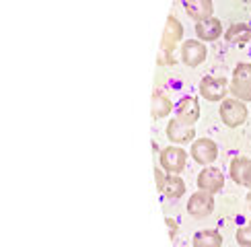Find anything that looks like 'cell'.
<instances>
[{
    "mask_svg": "<svg viewBox=\"0 0 251 247\" xmlns=\"http://www.w3.org/2000/svg\"><path fill=\"white\" fill-rule=\"evenodd\" d=\"M183 37V27L175 17L169 15L167 19V25L163 31V41H161V58L159 64H173V49L175 46L181 41Z\"/></svg>",
    "mask_w": 251,
    "mask_h": 247,
    "instance_id": "1",
    "label": "cell"
},
{
    "mask_svg": "<svg viewBox=\"0 0 251 247\" xmlns=\"http://www.w3.org/2000/svg\"><path fill=\"white\" fill-rule=\"evenodd\" d=\"M221 120L223 124H226L228 128H239L241 124H245L247 120V107L245 101L241 99H223L221 103Z\"/></svg>",
    "mask_w": 251,
    "mask_h": 247,
    "instance_id": "2",
    "label": "cell"
},
{
    "mask_svg": "<svg viewBox=\"0 0 251 247\" xmlns=\"http://www.w3.org/2000/svg\"><path fill=\"white\" fill-rule=\"evenodd\" d=\"M231 93L241 101H251V64L249 62H241L233 70Z\"/></svg>",
    "mask_w": 251,
    "mask_h": 247,
    "instance_id": "3",
    "label": "cell"
},
{
    "mask_svg": "<svg viewBox=\"0 0 251 247\" xmlns=\"http://www.w3.org/2000/svg\"><path fill=\"white\" fill-rule=\"evenodd\" d=\"M214 210V194L206 192V190H198L190 196L187 200V214L194 219H204V216L212 214Z\"/></svg>",
    "mask_w": 251,
    "mask_h": 247,
    "instance_id": "4",
    "label": "cell"
},
{
    "mask_svg": "<svg viewBox=\"0 0 251 247\" xmlns=\"http://www.w3.org/2000/svg\"><path fill=\"white\" fill-rule=\"evenodd\" d=\"M161 167L169 173V175H177L185 169V163H187V154L183 148L179 147H167L161 150Z\"/></svg>",
    "mask_w": 251,
    "mask_h": 247,
    "instance_id": "5",
    "label": "cell"
},
{
    "mask_svg": "<svg viewBox=\"0 0 251 247\" xmlns=\"http://www.w3.org/2000/svg\"><path fill=\"white\" fill-rule=\"evenodd\" d=\"M231 91L228 89V80L225 76H204L200 82V95L206 101H221Z\"/></svg>",
    "mask_w": 251,
    "mask_h": 247,
    "instance_id": "6",
    "label": "cell"
},
{
    "mask_svg": "<svg viewBox=\"0 0 251 247\" xmlns=\"http://www.w3.org/2000/svg\"><path fill=\"white\" fill-rule=\"evenodd\" d=\"M192 157L198 165H210L216 161L218 157V147L216 142L210 138H200V140H194L192 142Z\"/></svg>",
    "mask_w": 251,
    "mask_h": 247,
    "instance_id": "7",
    "label": "cell"
},
{
    "mask_svg": "<svg viewBox=\"0 0 251 247\" xmlns=\"http://www.w3.org/2000/svg\"><path fill=\"white\" fill-rule=\"evenodd\" d=\"M208 56V49L206 46L202 44V41H194V39H187L183 41V46H181V60H183V64L185 66H200L202 62L206 60Z\"/></svg>",
    "mask_w": 251,
    "mask_h": 247,
    "instance_id": "8",
    "label": "cell"
},
{
    "mask_svg": "<svg viewBox=\"0 0 251 247\" xmlns=\"http://www.w3.org/2000/svg\"><path fill=\"white\" fill-rule=\"evenodd\" d=\"M223 185H225V175L216 167H204L200 171V175H198V188L200 190L216 194V192L223 190Z\"/></svg>",
    "mask_w": 251,
    "mask_h": 247,
    "instance_id": "9",
    "label": "cell"
},
{
    "mask_svg": "<svg viewBox=\"0 0 251 247\" xmlns=\"http://www.w3.org/2000/svg\"><path fill=\"white\" fill-rule=\"evenodd\" d=\"M175 118L183 124L194 126L198 122V118H200V103H198V99L196 97H183L175 105Z\"/></svg>",
    "mask_w": 251,
    "mask_h": 247,
    "instance_id": "10",
    "label": "cell"
},
{
    "mask_svg": "<svg viewBox=\"0 0 251 247\" xmlns=\"http://www.w3.org/2000/svg\"><path fill=\"white\" fill-rule=\"evenodd\" d=\"M167 136H169L171 142L177 144H183V142H190L196 138V126H190V124H183L179 122L175 116L171 118V122L167 124Z\"/></svg>",
    "mask_w": 251,
    "mask_h": 247,
    "instance_id": "11",
    "label": "cell"
},
{
    "mask_svg": "<svg viewBox=\"0 0 251 247\" xmlns=\"http://www.w3.org/2000/svg\"><path fill=\"white\" fill-rule=\"evenodd\" d=\"M228 171H231V177H233L235 183L245 185V188L251 190V161L249 159L235 157L231 161V167H228Z\"/></svg>",
    "mask_w": 251,
    "mask_h": 247,
    "instance_id": "12",
    "label": "cell"
},
{
    "mask_svg": "<svg viewBox=\"0 0 251 247\" xmlns=\"http://www.w3.org/2000/svg\"><path fill=\"white\" fill-rule=\"evenodd\" d=\"M196 35L200 37L202 41H214L223 35V25L221 21L210 17V19H204V21H198L196 25Z\"/></svg>",
    "mask_w": 251,
    "mask_h": 247,
    "instance_id": "13",
    "label": "cell"
},
{
    "mask_svg": "<svg viewBox=\"0 0 251 247\" xmlns=\"http://www.w3.org/2000/svg\"><path fill=\"white\" fill-rule=\"evenodd\" d=\"M187 17H192L194 21H204L212 17V0H185L183 2Z\"/></svg>",
    "mask_w": 251,
    "mask_h": 247,
    "instance_id": "14",
    "label": "cell"
},
{
    "mask_svg": "<svg viewBox=\"0 0 251 247\" xmlns=\"http://www.w3.org/2000/svg\"><path fill=\"white\" fill-rule=\"evenodd\" d=\"M194 247H223V235L216 229H206V231H198L192 239Z\"/></svg>",
    "mask_w": 251,
    "mask_h": 247,
    "instance_id": "15",
    "label": "cell"
},
{
    "mask_svg": "<svg viewBox=\"0 0 251 247\" xmlns=\"http://www.w3.org/2000/svg\"><path fill=\"white\" fill-rule=\"evenodd\" d=\"M225 37H226V41H231V44L245 46L247 41H251V27L243 25V23H235V25H231L226 29Z\"/></svg>",
    "mask_w": 251,
    "mask_h": 247,
    "instance_id": "16",
    "label": "cell"
},
{
    "mask_svg": "<svg viewBox=\"0 0 251 247\" xmlns=\"http://www.w3.org/2000/svg\"><path fill=\"white\" fill-rule=\"evenodd\" d=\"M171 109H175V107L171 105V101L167 99L161 91H154V93H152V109H151L152 118H154V120H159V118L169 116Z\"/></svg>",
    "mask_w": 251,
    "mask_h": 247,
    "instance_id": "17",
    "label": "cell"
},
{
    "mask_svg": "<svg viewBox=\"0 0 251 247\" xmlns=\"http://www.w3.org/2000/svg\"><path fill=\"white\" fill-rule=\"evenodd\" d=\"M163 194H165V198H169V200L181 198L185 194V181L179 177V175H167V183H165Z\"/></svg>",
    "mask_w": 251,
    "mask_h": 247,
    "instance_id": "18",
    "label": "cell"
},
{
    "mask_svg": "<svg viewBox=\"0 0 251 247\" xmlns=\"http://www.w3.org/2000/svg\"><path fill=\"white\" fill-rule=\"evenodd\" d=\"M237 243L243 247H251V221L243 224L241 229H237Z\"/></svg>",
    "mask_w": 251,
    "mask_h": 247,
    "instance_id": "19",
    "label": "cell"
},
{
    "mask_svg": "<svg viewBox=\"0 0 251 247\" xmlns=\"http://www.w3.org/2000/svg\"><path fill=\"white\" fill-rule=\"evenodd\" d=\"M154 179H156V190H159L161 194H163V190H165V183H167V175L159 169V167H154Z\"/></svg>",
    "mask_w": 251,
    "mask_h": 247,
    "instance_id": "20",
    "label": "cell"
},
{
    "mask_svg": "<svg viewBox=\"0 0 251 247\" xmlns=\"http://www.w3.org/2000/svg\"><path fill=\"white\" fill-rule=\"evenodd\" d=\"M165 222H167V226H169V237H171V241L177 237V222L173 221V219H165Z\"/></svg>",
    "mask_w": 251,
    "mask_h": 247,
    "instance_id": "21",
    "label": "cell"
},
{
    "mask_svg": "<svg viewBox=\"0 0 251 247\" xmlns=\"http://www.w3.org/2000/svg\"><path fill=\"white\" fill-rule=\"evenodd\" d=\"M247 204H249V208H251V190H249V194H247Z\"/></svg>",
    "mask_w": 251,
    "mask_h": 247,
    "instance_id": "22",
    "label": "cell"
}]
</instances>
